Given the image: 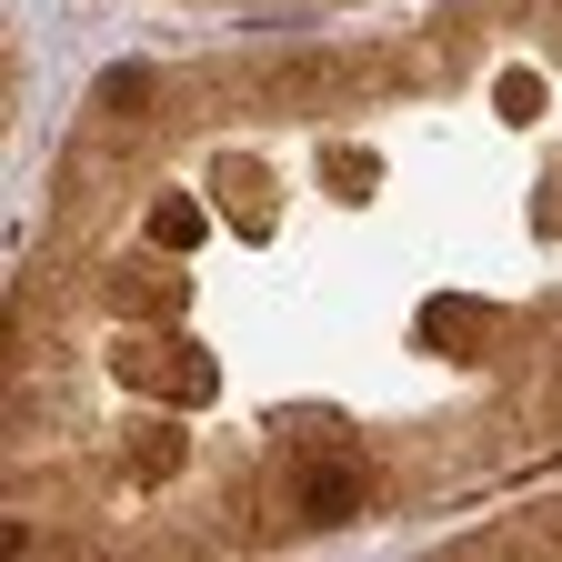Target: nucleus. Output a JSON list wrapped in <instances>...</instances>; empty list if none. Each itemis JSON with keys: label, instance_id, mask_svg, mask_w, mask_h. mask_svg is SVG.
Wrapping results in <instances>:
<instances>
[{"label": "nucleus", "instance_id": "nucleus-1", "mask_svg": "<svg viewBox=\"0 0 562 562\" xmlns=\"http://www.w3.org/2000/svg\"><path fill=\"white\" fill-rule=\"evenodd\" d=\"M302 513H312V522H351V513H362V482H351V472H312Z\"/></svg>", "mask_w": 562, "mask_h": 562}, {"label": "nucleus", "instance_id": "nucleus-2", "mask_svg": "<svg viewBox=\"0 0 562 562\" xmlns=\"http://www.w3.org/2000/svg\"><path fill=\"white\" fill-rule=\"evenodd\" d=\"M151 241H171V251H191V241H201V211H181V201H161V211H151Z\"/></svg>", "mask_w": 562, "mask_h": 562}]
</instances>
